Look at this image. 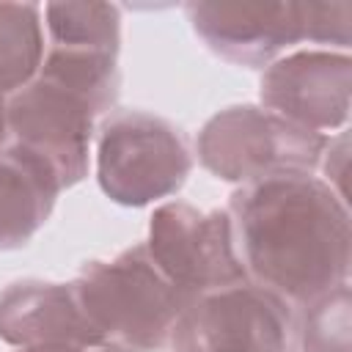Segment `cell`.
Instances as JSON below:
<instances>
[{
	"instance_id": "ba28073f",
	"label": "cell",
	"mask_w": 352,
	"mask_h": 352,
	"mask_svg": "<svg viewBox=\"0 0 352 352\" xmlns=\"http://www.w3.org/2000/svg\"><path fill=\"white\" fill-rule=\"evenodd\" d=\"M349 58L311 50L297 52L267 69L261 80L264 110L311 132L346 124L349 116Z\"/></svg>"
},
{
	"instance_id": "3957f363",
	"label": "cell",
	"mask_w": 352,
	"mask_h": 352,
	"mask_svg": "<svg viewBox=\"0 0 352 352\" xmlns=\"http://www.w3.org/2000/svg\"><path fill=\"white\" fill-rule=\"evenodd\" d=\"M327 148V138L302 129L264 107H228L206 121L198 135V157L226 182H264L272 176H311Z\"/></svg>"
},
{
	"instance_id": "8fae6325",
	"label": "cell",
	"mask_w": 352,
	"mask_h": 352,
	"mask_svg": "<svg viewBox=\"0 0 352 352\" xmlns=\"http://www.w3.org/2000/svg\"><path fill=\"white\" fill-rule=\"evenodd\" d=\"M60 192L52 170L19 146L0 151V250L25 245L50 217Z\"/></svg>"
},
{
	"instance_id": "4fadbf2b",
	"label": "cell",
	"mask_w": 352,
	"mask_h": 352,
	"mask_svg": "<svg viewBox=\"0 0 352 352\" xmlns=\"http://www.w3.org/2000/svg\"><path fill=\"white\" fill-rule=\"evenodd\" d=\"M52 47L118 52V8L107 3H52L44 8Z\"/></svg>"
},
{
	"instance_id": "2e32d148",
	"label": "cell",
	"mask_w": 352,
	"mask_h": 352,
	"mask_svg": "<svg viewBox=\"0 0 352 352\" xmlns=\"http://www.w3.org/2000/svg\"><path fill=\"white\" fill-rule=\"evenodd\" d=\"M6 132H8V110H6V99L0 94V143L6 140Z\"/></svg>"
},
{
	"instance_id": "7c38bea8",
	"label": "cell",
	"mask_w": 352,
	"mask_h": 352,
	"mask_svg": "<svg viewBox=\"0 0 352 352\" xmlns=\"http://www.w3.org/2000/svg\"><path fill=\"white\" fill-rule=\"evenodd\" d=\"M44 55L38 6L0 3V94L28 85Z\"/></svg>"
},
{
	"instance_id": "6da1fadb",
	"label": "cell",
	"mask_w": 352,
	"mask_h": 352,
	"mask_svg": "<svg viewBox=\"0 0 352 352\" xmlns=\"http://www.w3.org/2000/svg\"><path fill=\"white\" fill-rule=\"evenodd\" d=\"M234 248L250 283L289 305L338 289L349 278L344 195L314 176L245 184L228 204Z\"/></svg>"
},
{
	"instance_id": "5b68a950",
	"label": "cell",
	"mask_w": 352,
	"mask_h": 352,
	"mask_svg": "<svg viewBox=\"0 0 352 352\" xmlns=\"http://www.w3.org/2000/svg\"><path fill=\"white\" fill-rule=\"evenodd\" d=\"M14 146L41 160L60 190L80 182L88 170L94 116L102 107L80 85L38 69L36 77L6 102Z\"/></svg>"
},
{
	"instance_id": "9a60e30c",
	"label": "cell",
	"mask_w": 352,
	"mask_h": 352,
	"mask_svg": "<svg viewBox=\"0 0 352 352\" xmlns=\"http://www.w3.org/2000/svg\"><path fill=\"white\" fill-rule=\"evenodd\" d=\"M19 352H107V349H77V346H28Z\"/></svg>"
},
{
	"instance_id": "9c48e42d",
	"label": "cell",
	"mask_w": 352,
	"mask_h": 352,
	"mask_svg": "<svg viewBox=\"0 0 352 352\" xmlns=\"http://www.w3.org/2000/svg\"><path fill=\"white\" fill-rule=\"evenodd\" d=\"M187 14L201 38L234 63L261 66L300 38H311L302 3H190Z\"/></svg>"
},
{
	"instance_id": "30bf717a",
	"label": "cell",
	"mask_w": 352,
	"mask_h": 352,
	"mask_svg": "<svg viewBox=\"0 0 352 352\" xmlns=\"http://www.w3.org/2000/svg\"><path fill=\"white\" fill-rule=\"evenodd\" d=\"M0 338L28 346L104 349L85 319L72 283L16 280L0 292Z\"/></svg>"
},
{
	"instance_id": "52a82bcc",
	"label": "cell",
	"mask_w": 352,
	"mask_h": 352,
	"mask_svg": "<svg viewBox=\"0 0 352 352\" xmlns=\"http://www.w3.org/2000/svg\"><path fill=\"white\" fill-rule=\"evenodd\" d=\"M146 248L187 302L248 280L234 248L228 212H198L182 201L165 204L151 217Z\"/></svg>"
},
{
	"instance_id": "277c9868",
	"label": "cell",
	"mask_w": 352,
	"mask_h": 352,
	"mask_svg": "<svg viewBox=\"0 0 352 352\" xmlns=\"http://www.w3.org/2000/svg\"><path fill=\"white\" fill-rule=\"evenodd\" d=\"M96 168L102 190L116 204L143 206L176 192L192 157L170 121L140 110H116L99 129Z\"/></svg>"
},
{
	"instance_id": "5bb4252c",
	"label": "cell",
	"mask_w": 352,
	"mask_h": 352,
	"mask_svg": "<svg viewBox=\"0 0 352 352\" xmlns=\"http://www.w3.org/2000/svg\"><path fill=\"white\" fill-rule=\"evenodd\" d=\"M294 333L305 352H349V286H338L311 300Z\"/></svg>"
},
{
	"instance_id": "7a4b0ae2",
	"label": "cell",
	"mask_w": 352,
	"mask_h": 352,
	"mask_svg": "<svg viewBox=\"0 0 352 352\" xmlns=\"http://www.w3.org/2000/svg\"><path fill=\"white\" fill-rule=\"evenodd\" d=\"M72 292L107 352H157L187 300L154 264L146 245L113 261H91L72 280Z\"/></svg>"
},
{
	"instance_id": "8992f818",
	"label": "cell",
	"mask_w": 352,
	"mask_h": 352,
	"mask_svg": "<svg viewBox=\"0 0 352 352\" xmlns=\"http://www.w3.org/2000/svg\"><path fill=\"white\" fill-rule=\"evenodd\" d=\"M292 305L245 280L190 300L173 322V352H286L294 336Z\"/></svg>"
}]
</instances>
